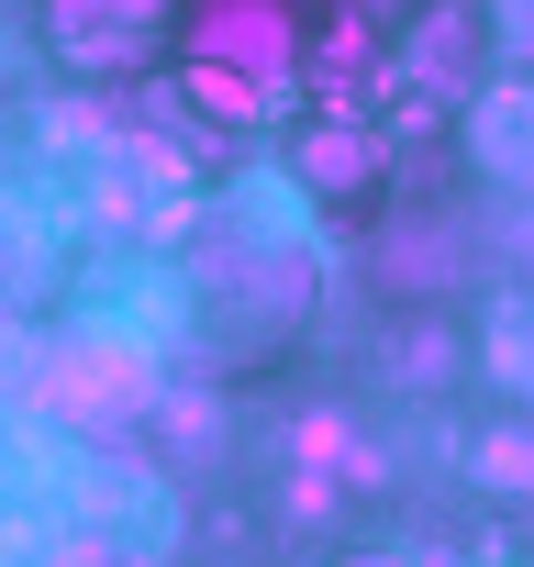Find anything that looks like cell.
<instances>
[{
	"instance_id": "6da1fadb",
	"label": "cell",
	"mask_w": 534,
	"mask_h": 567,
	"mask_svg": "<svg viewBox=\"0 0 534 567\" xmlns=\"http://www.w3.org/2000/svg\"><path fill=\"white\" fill-rule=\"evenodd\" d=\"M290 12L279 0H212L201 12V34H189V68H223V79H245V90H279L290 79Z\"/></svg>"
},
{
	"instance_id": "277c9868",
	"label": "cell",
	"mask_w": 534,
	"mask_h": 567,
	"mask_svg": "<svg viewBox=\"0 0 534 567\" xmlns=\"http://www.w3.org/2000/svg\"><path fill=\"white\" fill-rule=\"evenodd\" d=\"M468 156H479L490 178L534 189V79H523V90H490V101L468 112Z\"/></svg>"
},
{
	"instance_id": "3957f363",
	"label": "cell",
	"mask_w": 534,
	"mask_h": 567,
	"mask_svg": "<svg viewBox=\"0 0 534 567\" xmlns=\"http://www.w3.org/2000/svg\"><path fill=\"white\" fill-rule=\"evenodd\" d=\"M167 23V0H45V34L68 68H134Z\"/></svg>"
},
{
	"instance_id": "9c48e42d",
	"label": "cell",
	"mask_w": 534,
	"mask_h": 567,
	"mask_svg": "<svg viewBox=\"0 0 534 567\" xmlns=\"http://www.w3.org/2000/svg\"><path fill=\"white\" fill-rule=\"evenodd\" d=\"M490 23H501V45L534 68V0H490Z\"/></svg>"
},
{
	"instance_id": "7a4b0ae2",
	"label": "cell",
	"mask_w": 534,
	"mask_h": 567,
	"mask_svg": "<svg viewBox=\"0 0 534 567\" xmlns=\"http://www.w3.org/2000/svg\"><path fill=\"white\" fill-rule=\"evenodd\" d=\"M134 401H145V357H134L123 334H79V346L45 357V412L101 423V412H134Z\"/></svg>"
},
{
	"instance_id": "ba28073f",
	"label": "cell",
	"mask_w": 534,
	"mask_h": 567,
	"mask_svg": "<svg viewBox=\"0 0 534 567\" xmlns=\"http://www.w3.org/2000/svg\"><path fill=\"white\" fill-rule=\"evenodd\" d=\"M479 467H490L501 489H523V478H534V434H490V445H479Z\"/></svg>"
},
{
	"instance_id": "5b68a950",
	"label": "cell",
	"mask_w": 534,
	"mask_h": 567,
	"mask_svg": "<svg viewBox=\"0 0 534 567\" xmlns=\"http://www.w3.org/2000/svg\"><path fill=\"white\" fill-rule=\"evenodd\" d=\"M301 178H312V189H357V178H379V134H368L357 112H324V123L301 134Z\"/></svg>"
},
{
	"instance_id": "52a82bcc",
	"label": "cell",
	"mask_w": 534,
	"mask_h": 567,
	"mask_svg": "<svg viewBox=\"0 0 534 567\" xmlns=\"http://www.w3.org/2000/svg\"><path fill=\"white\" fill-rule=\"evenodd\" d=\"M189 101H201L212 123H256V101H267V90H245V79H223V68H189Z\"/></svg>"
},
{
	"instance_id": "8992f818",
	"label": "cell",
	"mask_w": 534,
	"mask_h": 567,
	"mask_svg": "<svg viewBox=\"0 0 534 567\" xmlns=\"http://www.w3.org/2000/svg\"><path fill=\"white\" fill-rule=\"evenodd\" d=\"M479 12H456V0H445V12H423V34H412V79L423 90H468V68H479Z\"/></svg>"
},
{
	"instance_id": "30bf717a",
	"label": "cell",
	"mask_w": 534,
	"mask_h": 567,
	"mask_svg": "<svg viewBox=\"0 0 534 567\" xmlns=\"http://www.w3.org/2000/svg\"><path fill=\"white\" fill-rule=\"evenodd\" d=\"M368 567H401V556H368Z\"/></svg>"
}]
</instances>
